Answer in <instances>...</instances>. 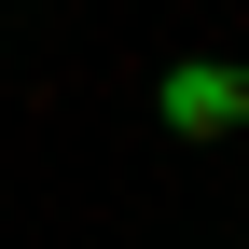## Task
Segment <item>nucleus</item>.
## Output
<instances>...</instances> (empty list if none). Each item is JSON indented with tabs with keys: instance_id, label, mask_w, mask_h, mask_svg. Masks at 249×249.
<instances>
[{
	"instance_id": "f257e3e1",
	"label": "nucleus",
	"mask_w": 249,
	"mask_h": 249,
	"mask_svg": "<svg viewBox=\"0 0 249 249\" xmlns=\"http://www.w3.org/2000/svg\"><path fill=\"white\" fill-rule=\"evenodd\" d=\"M166 139H235L249 124V55H166Z\"/></svg>"
}]
</instances>
